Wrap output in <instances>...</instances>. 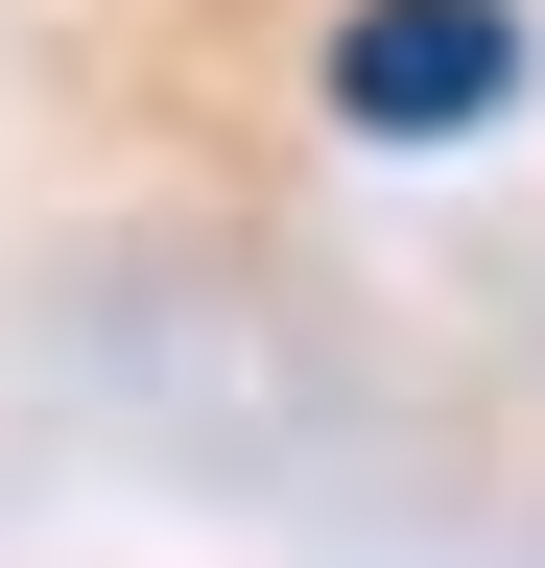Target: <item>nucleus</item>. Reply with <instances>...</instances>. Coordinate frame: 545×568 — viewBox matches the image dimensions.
<instances>
[{
  "instance_id": "1",
  "label": "nucleus",
  "mask_w": 545,
  "mask_h": 568,
  "mask_svg": "<svg viewBox=\"0 0 545 568\" xmlns=\"http://www.w3.org/2000/svg\"><path fill=\"white\" fill-rule=\"evenodd\" d=\"M522 95V24L498 0H356V24H332V119L356 142H474Z\"/></svg>"
}]
</instances>
